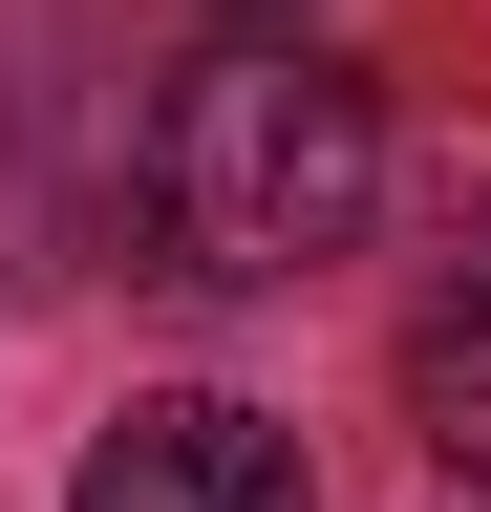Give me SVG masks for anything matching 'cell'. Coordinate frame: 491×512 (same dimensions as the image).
<instances>
[{"mask_svg":"<svg viewBox=\"0 0 491 512\" xmlns=\"http://www.w3.org/2000/svg\"><path fill=\"white\" fill-rule=\"evenodd\" d=\"M235 22H278V0H235Z\"/></svg>","mask_w":491,"mask_h":512,"instance_id":"obj_4","label":"cell"},{"mask_svg":"<svg viewBox=\"0 0 491 512\" xmlns=\"http://www.w3.org/2000/svg\"><path fill=\"white\" fill-rule=\"evenodd\" d=\"M65 512H321V470H299V427L235 406V384H150V406L86 448Z\"/></svg>","mask_w":491,"mask_h":512,"instance_id":"obj_2","label":"cell"},{"mask_svg":"<svg viewBox=\"0 0 491 512\" xmlns=\"http://www.w3.org/2000/svg\"><path fill=\"white\" fill-rule=\"evenodd\" d=\"M406 427L449 448V470L491 491V299H449V320H406Z\"/></svg>","mask_w":491,"mask_h":512,"instance_id":"obj_3","label":"cell"},{"mask_svg":"<svg viewBox=\"0 0 491 512\" xmlns=\"http://www.w3.org/2000/svg\"><path fill=\"white\" fill-rule=\"evenodd\" d=\"M129 192H150V256L193 299L321 278V256L363 235V192H385V107H363L321 43H214V64H171Z\"/></svg>","mask_w":491,"mask_h":512,"instance_id":"obj_1","label":"cell"}]
</instances>
